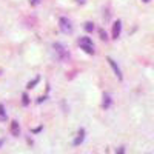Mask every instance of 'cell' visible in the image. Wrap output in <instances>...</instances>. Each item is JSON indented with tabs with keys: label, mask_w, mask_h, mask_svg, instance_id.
Segmentation results:
<instances>
[{
	"label": "cell",
	"mask_w": 154,
	"mask_h": 154,
	"mask_svg": "<svg viewBox=\"0 0 154 154\" xmlns=\"http://www.w3.org/2000/svg\"><path fill=\"white\" fill-rule=\"evenodd\" d=\"M79 46L85 51L86 54H94L96 49H94V43L89 37H80L79 38Z\"/></svg>",
	"instance_id": "6da1fadb"
},
{
	"label": "cell",
	"mask_w": 154,
	"mask_h": 154,
	"mask_svg": "<svg viewBox=\"0 0 154 154\" xmlns=\"http://www.w3.org/2000/svg\"><path fill=\"white\" fill-rule=\"evenodd\" d=\"M53 48H54V51H56V54H57L59 60L65 62V60H68V59H69V53H68V49H66L65 46H63L60 42H56V43L53 45Z\"/></svg>",
	"instance_id": "7a4b0ae2"
},
{
	"label": "cell",
	"mask_w": 154,
	"mask_h": 154,
	"mask_svg": "<svg viewBox=\"0 0 154 154\" xmlns=\"http://www.w3.org/2000/svg\"><path fill=\"white\" fill-rule=\"evenodd\" d=\"M59 26H60V31L63 34H71L72 32V23H71V20L68 17H60Z\"/></svg>",
	"instance_id": "3957f363"
},
{
	"label": "cell",
	"mask_w": 154,
	"mask_h": 154,
	"mask_svg": "<svg viewBox=\"0 0 154 154\" xmlns=\"http://www.w3.org/2000/svg\"><path fill=\"white\" fill-rule=\"evenodd\" d=\"M106 62L109 63V66L112 68L114 74L117 75V79H119V80H123V75H122V71H120V68L117 66V63H116V62H114V60H112L111 57H108V59H106Z\"/></svg>",
	"instance_id": "277c9868"
},
{
	"label": "cell",
	"mask_w": 154,
	"mask_h": 154,
	"mask_svg": "<svg viewBox=\"0 0 154 154\" xmlns=\"http://www.w3.org/2000/svg\"><path fill=\"white\" fill-rule=\"evenodd\" d=\"M120 31H122V22L120 20L114 22V25H112V38H119Z\"/></svg>",
	"instance_id": "5b68a950"
},
{
	"label": "cell",
	"mask_w": 154,
	"mask_h": 154,
	"mask_svg": "<svg viewBox=\"0 0 154 154\" xmlns=\"http://www.w3.org/2000/svg\"><path fill=\"white\" fill-rule=\"evenodd\" d=\"M83 140H85V130H83V128H80V130H79V133H77V137L74 139V146H79L82 142H83Z\"/></svg>",
	"instance_id": "8992f818"
},
{
	"label": "cell",
	"mask_w": 154,
	"mask_h": 154,
	"mask_svg": "<svg viewBox=\"0 0 154 154\" xmlns=\"http://www.w3.org/2000/svg\"><path fill=\"white\" fill-rule=\"evenodd\" d=\"M11 134L16 136V137L20 136V125H19L17 120H12V122H11Z\"/></svg>",
	"instance_id": "52a82bcc"
},
{
	"label": "cell",
	"mask_w": 154,
	"mask_h": 154,
	"mask_svg": "<svg viewBox=\"0 0 154 154\" xmlns=\"http://www.w3.org/2000/svg\"><path fill=\"white\" fill-rule=\"evenodd\" d=\"M102 106H103L105 109H108V108L111 106V96H109L108 93L103 94V102H102Z\"/></svg>",
	"instance_id": "ba28073f"
},
{
	"label": "cell",
	"mask_w": 154,
	"mask_h": 154,
	"mask_svg": "<svg viewBox=\"0 0 154 154\" xmlns=\"http://www.w3.org/2000/svg\"><path fill=\"white\" fill-rule=\"evenodd\" d=\"M6 119H8V116H6L5 106H3V103H0V122H5Z\"/></svg>",
	"instance_id": "9c48e42d"
},
{
	"label": "cell",
	"mask_w": 154,
	"mask_h": 154,
	"mask_svg": "<svg viewBox=\"0 0 154 154\" xmlns=\"http://www.w3.org/2000/svg\"><path fill=\"white\" fill-rule=\"evenodd\" d=\"M85 31L86 32H93L94 31V23L93 22H86L85 23Z\"/></svg>",
	"instance_id": "30bf717a"
},
{
	"label": "cell",
	"mask_w": 154,
	"mask_h": 154,
	"mask_svg": "<svg viewBox=\"0 0 154 154\" xmlns=\"http://www.w3.org/2000/svg\"><path fill=\"white\" fill-rule=\"evenodd\" d=\"M38 82H40V79H38V77H35V79H34L32 82H29V83L26 85V88H28V89H31V88H34V86H35Z\"/></svg>",
	"instance_id": "8fae6325"
},
{
	"label": "cell",
	"mask_w": 154,
	"mask_h": 154,
	"mask_svg": "<svg viewBox=\"0 0 154 154\" xmlns=\"http://www.w3.org/2000/svg\"><path fill=\"white\" fill-rule=\"evenodd\" d=\"M22 99H23L22 102H23V105H25V106H26V105H29V99H28V94H26V93H23Z\"/></svg>",
	"instance_id": "7c38bea8"
},
{
	"label": "cell",
	"mask_w": 154,
	"mask_h": 154,
	"mask_svg": "<svg viewBox=\"0 0 154 154\" xmlns=\"http://www.w3.org/2000/svg\"><path fill=\"white\" fill-rule=\"evenodd\" d=\"M99 34H100V38H102V40H108V35H106V32H105L103 29H99Z\"/></svg>",
	"instance_id": "4fadbf2b"
},
{
	"label": "cell",
	"mask_w": 154,
	"mask_h": 154,
	"mask_svg": "<svg viewBox=\"0 0 154 154\" xmlns=\"http://www.w3.org/2000/svg\"><path fill=\"white\" fill-rule=\"evenodd\" d=\"M29 2H31V5L34 6V5H38V3H40V0H29Z\"/></svg>",
	"instance_id": "5bb4252c"
},
{
	"label": "cell",
	"mask_w": 154,
	"mask_h": 154,
	"mask_svg": "<svg viewBox=\"0 0 154 154\" xmlns=\"http://www.w3.org/2000/svg\"><path fill=\"white\" fill-rule=\"evenodd\" d=\"M45 99H46L45 96H42V97H38V99H37V103H42V102H43Z\"/></svg>",
	"instance_id": "9a60e30c"
},
{
	"label": "cell",
	"mask_w": 154,
	"mask_h": 154,
	"mask_svg": "<svg viewBox=\"0 0 154 154\" xmlns=\"http://www.w3.org/2000/svg\"><path fill=\"white\" fill-rule=\"evenodd\" d=\"M116 151H117V152H125V149H123V146H120L119 149H116Z\"/></svg>",
	"instance_id": "2e32d148"
},
{
	"label": "cell",
	"mask_w": 154,
	"mask_h": 154,
	"mask_svg": "<svg viewBox=\"0 0 154 154\" xmlns=\"http://www.w3.org/2000/svg\"><path fill=\"white\" fill-rule=\"evenodd\" d=\"M75 2H77V3H80V5H83V3L86 2V0H75Z\"/></svg>",
	"instance_id": "e0dca14e"
},
{
	"label": "cell",
	"mask_w": 154,
	"mask_h": 154,
	"mask_svg": "<svg viewBox=\"0 0 154 154\" xmlns=\"http://www.w3.org/2000/svg\"><path fill=\"white\" fill-rule=\"evenodd\" d=\"M142 2H145V3H148V2H149V0H142Z\"/></svg>",
	"instance_id": "ac0fdd59"
},
{
	"label": "cell",
	"mask_w": 154,
	"mask_h": 154,
	"mask_svg": "<svg viewBox=\"0 0 154 154\" xmlns=\"http://www.w3.org/2000/svg\"><path fill=\"white\" fill-rule=\"evenodd\" d=\"M2 143H3V140H0V145H2Z\"/></svg>",
	"instance_id": "d6986e66"
}]
</instances>
